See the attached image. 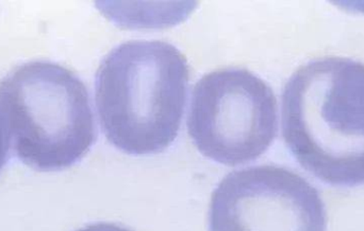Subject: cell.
<instances>
[{
    "instance_id": "obj_1",
    "label": "cell",
    "mask_w": 364,
    "mask_h": 231,
    "mask_svg": "<svg viewBox=\"0 0 364 231\" xmlns=\"http://www.w3.org/2000/svg\"><path fill=\"white\" fill-rule=\"evenodd\" d=\"M282 136L323 183L364 185V64L326 57L301 66L282 93Z\"/></svg>"
},
{
    "instance_id": "obj_2",
    "label": "cell",
    "mask_w": 364,
    "mask_h": 231,
    "mask_svg": "<svg viewBox=\"0 0 364 231\" xmlns=\"http://www.w3.org/2000/svg\"><path fill=\"white\" fill-rule=\"evenodd\" d=\"M190 68L174 45L129 40L96 74L95 100L107 140L132 156L166 151L178 136Z\"/></svg>"
},
{
    "instance_id": "obj_3",
    "label": "cell",
    "mask_w": 364,
    "mask_h": 231,
    "mask_svg": "<svg viewBox=\"0 0 364 231\" xmlns=\"http://www.w3.org/2000/svg\"><path fill=\"white\" fill-rule=\"evenodd\" d=\"M0 106L15 154L36 171L74 166L97 137L87 87L74 72L51 62H29L12 70L0 83Z\"/></svg>"
},
{
    "instance_id": "obj_4",
    "label": "cell",
    "mask_w": 364,
    "mask_h": 231,
    "mask_svg": "<svg viewBox=\"0 0 364 231\" xmlns=\"http://www.w3.org/2000/svg\"><path fill=\"white\" fill-rule=\"evenodd\" d=\"M186 124L205 157L229 167L247 164L277 136V100L271 86L250 70H214L195 85Z\"/></svg>"
},
{
    "instance_id": "obj_5",
    "label": "cell",
    "mask_w": 364,
    "mask_h": 231,
    "mask_svg": "<svg viewBox=\"0 0 364 231\" xmlns=\"http://www.w3.org/2000/svg\"><path fill=\"white\" fill-rule=\"evenodd\" d=\"M320 192L284 167L233 171L214 190L209 231H327Z\"/></svg>"
},
{
    "instance_id": "obj_6",
    "label": "cell",
    "mask_w": 364,
    "mask_h": 231,
    "mask_svg": "<svg viewBox=\"0 0 364 231\" xmlns=\"http://www.w3.org/2000/svg\"><path fill=\"white\" fill-rule=\"evenodd\" d=\"M11 147H12V140H11L10 130H9L6 116L0 106V171L6 166L10 158Z\"/></svg>"
},
{
    "instance_id": "obj_7",
    "label": "cell",
    "mask_w": 364,
    "mask_h": 231,
    "mask_svg": "<svg viewBox=\"0 0 364 231\" xmlns=\"http://www.w3.org/2000/svg\"><path fill=\"white\" fill-rule=\"evenodd\" d=\"M76 231H132L129 228L124 227V226L119 225L114 223H100L90 224V225L85 226L80 230Z\"/></svg>"
}]
</instances>
